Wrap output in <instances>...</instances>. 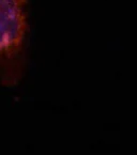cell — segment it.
Here are the masks:
<instances>
[{
	"label": "cell",
	"instance_id": "cell-1",
	"mask_svg": "<svg viewBox=\"0 0 137 155\" xmlns=\"http://www.w3.org/2000/svg\"><path fill=\"white\" fill-rule=\"evenodd\" d=\"M28 0H0V82L14 87L26 71Z\"/></svg>",
	"mask_w": 137,
	"mask_h": 155
}]
</instances>
